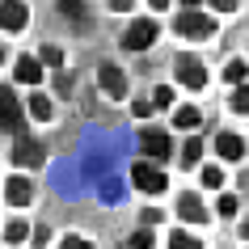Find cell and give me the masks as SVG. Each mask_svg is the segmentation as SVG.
Here are the masks:
<instances>
[{
    "label": "cell",
    "mask_w": 249,
    "mask_h": 249,
    "mask_svg": "<svg viewBox=\"0 0 249 249\" xmlns=\"http://www.w3.org/2000/svg\"><path fill=\"white\" fill-rule=\"evenodd\" d=\"M173 30H178V34H186V38H207L211 30H215V21H211V17H203V13H195V9H186V13L173 17Z\"/></svg>",
    "instance_id": "5b68a950"
},
{
    "label": "cell",
    "mask_w": 249,
    "mask_h": 249,
    "mask_svg": "<svg viewBox=\"0 0 249 249\" xmlns=\"http://www.w3.org/2000/svg\"><path fill=\"white\" fill-rule=\"evenodd\" d=\"M198 152H203V144H198V140H190V144L182 148V165H198Z\"/></svg>",
    "instance_id": "e0dca14e"
},
{
    "label": "cell",
    "mask_w": 249,
    "mask_h": 249,
    "mask_svg": "<svg viewBox=\"0 0 249 249\" xmlns=\"http://www.w3.org/2000/svg\"><path fill=\"white\" fill-rule=\"evenodd\" d=\"M4 236H9V241H26V236H30V224H26V220H9Z\"/></svg>",
    "instance_id": "2e32d148"
},
{
    "label": "cell",
    "mask_w": 249,
    "mask_h": 249,
    "mask_svg": "<svg viewBox=\"0 0 249 249\" xmlns=\"http://www.w3.org/2000/svg\"><path fill=\"white\" fill-rule=\"evenodd\" d=\"M42 64L59 68V64H64V51H59V47H42Z\"/></svg>",
    "instance_id": "ffe728a7"
},
{
    "label": "cell",
    "mask_w": 249,
    "mask_h": 249,
    "mask_svg": "<svg viewBox=\"0 0 249 249\" xmlns=\"http://www.w3.org/2000/svg\"><path fill=\"white\" fill-rule=\"evenodd\" d=\"M17 80H21V85H38L42 80V64L30 59V55H21V59H17Z\"/></svg>",
    "instance_id": "4fadbf2b"
},
{
    "label": "cell",
    "mask_w": 249,
    "mask_h": 249,
    "mask_svg": "<svg viewBox=\"0 0 249 249\" xmlns=\"http://www.w3.org/2000/svg\"><path fill=\"white\" fill-rule=\"evenodd\" d=\"M131 249H152V232H148V228H140V232L131 236Z\"/></svg>",
    "instance_id": "44dd1931"
},
{
    "label": "cell",
    "mask_w": 249,
    "mask_h": 249,
    "mask_svg": "<svg viewBox=\"0 0 249 249\" xmlns=\"http://www.w3.org/2000/svg\"><path fill=\"white\" fill-rule=\"evenodd\" d=\"M0 30H9V34H17V30H26V4H0Z\"/></svg>",
    "instance_id": "ba28073f"
},
{
    "label": "cell",
    "mask_w": 249,
    "mask_h": 249,
    "mask_svg": "<svg viewBox=\"0 0 249 249\" xmlns=\"http://www.w3.org/2000/svg\"><path fill=\"white\" fill-rule=\"evenodd\" d=\"M241 232H245V241H249V220H245V228H241Z\"/></svg>",
    "instance_id": "f1b7e54d"
},
{
    "label": "cell",
    "mask_w": 249,
    "mask_h": 249,
    "mask_svg": "<svg viewBox=\"0 0 249 249\" xmlns=\"http://www.w3.org/2000/svg\"><path fill=\"white\" fill-rule=\"evenodd\" d=\"M232 110H241V114L249 110V85H241V89L232 93Z\"/></svg>",
    "instance_id": "d6986e66"
},
{
    "label": "cell",
    "mask_w": 249,
    "mask_h": 249,
    "mask_svg": "<svg viewBox=\"0 0 249 249\" xmlns=\"http://www.w3.org/2000/svg\"><path fill=\"white\" fill-rule=\"evenodd\" d=\"M59 249H93V245H89V241H76V236H68V241H64Z\"/></svg>",
    "instance_id": "484cf974"
},
{
    "label": "cell",
    "mask_w": 249,
    "mask_h": 249,
    "mask_svg": "<svg viewBox=\"0 0 249 249\" xmlns=\"http://www.w3.org/2000/svg\"><path fill=\"white\" fill-rule=\"evenodd\" d=\"M152 114V102H135V118H148Z\"/></svg>",
    "instance_id": "83f0119b"
},
{
    "label": "cell",
    "mask_w": 249,
    "mask_h": 249,
    "mask_svg": "<svg viewBox=\"0 0 249 249\" xmlns=\"http://www.w3.org/2000/svg\"><path fill=\"white\" fill-rule=\"evenodd\" d=\"M152 42H157V21H148V17H135L131 26H127V34H123V47L127 51H144Z\"/></svg>",
    "instance_id": "277c9868"
},
{
    "label": "cell",
    "mask_w": 249,
    "mask_h": 249,
    "mask_svg": "<svg viewBox=\"0 0 249 249\" xmlns=\"http://www.w3.org/2000/svg\"><path fill=\"white\" fill-rule=\"evenodd\" d=\"M224 76H228V80H241V76H245V64H241V59H232V64L224 68Z\"/></svg>",
    "instance_id": "7402d4cb"
},
{
    "label": "cell",
    "mask_w": 249,
    "mask_h": 249,
    "mask_svg": "<svg viewBox=\"0 0 249 249\" xmlns=\"http://www.w3.org/2000/svg\"><path fill=\"white\" fill-rule=\"evenodd\" d=\"M13 160H17V165H38V160H42V148L34 144V140H30V135H17Z\"/></svg>",
    "instance_id": "30bf717a"
},
{
    "label": "cell",
    "mask_w": 249,
    "mask_h": 249,
    "mask_svg": "<svg viewBox=\"0 0 249 249\" xmlns=\"http://www.w3.org/2000/svg\"><path fill=\"white\" fill-rule=\"evenodd\" d=\"M140 148H144L148 160H165L173 152V144H169V135H165V131H144V135H140Z\"/></svg>",
    "instance_id": "8992f818"
},
{
    "label": "cell",
    "mask_w": 249,
    "mask_h": 249,
    "mask_svg": "<svg viewBox=\"0 0 249 249\" xmlns=\"http://www.w3.org/2000/svg\"><path fill=\"white\" fill-rule=\"evenodd\" d=\"M178 85H186V89H207V68L198 64L190 51H178Z\"/></svg>",
    "instance_id": "6da1fadb"
},
{
    "label": "cell",
    "mask_w": 249,
    "mask_h": 249,
    "mask_svg": "<svg viewBox=\"0 0 249 249\" xmlns=\"http://www.w3.org/2000/svg\"><path fill=\"white\" fill-rule=\"evenodd\" d=\"M203 182H207V186H220V182H224V173L215 169V165H207V169H203Z\"/></svg>",
    "instance_id": "603a6c76"
},
{
    "label": "cell",
    "mask_w": 249,
    "mask_h": 249,
    "mask_svg": "<svg viewBox=\"0 0 249 249\" xmlns=\"http://www.w3.org/2000/svg\"><path fill=\"white\" fill-rule=\"evenodd\" d=\"M173 123H178V127H198V110H195V106H178Z\"/></svg>",
    "instance_id": "9a60e30c"
},
{
    "label": "cell",
    "mask_w": 249,
    "mask_h": 249,
    "mask_svg": "<svg viewBox=\"0 0 249 249\" xmlns=\"http://www.w3.org/2000/svg\"><path fill=\"white\" fill-rule=\"evenodd\" d=\"M30 114H34V118H51V102H47V93H34V97H30Z\"/></svg>",
    "instance_id": "5bb4252c"
},
{
    "label": "cell",
    "mask_w": 249,
    "mask_h": 249,
    "mask_svg": "<svg viewBox=\"0 0 249 249\" xmlns=\"http://www.w3.org/2000/svg\"><path fill=\"white\" fill-rule=\"evenodd\" d=\"M55 89H59V93H64V97H68V93H72V80H68L64 72H59V76H55Z\"/></svg>",
    "instance_id": "d4e9b609"
},
{
    "label": "cell",
    "mask_w": 249,
    "mask_h": 249,
    "mask_svg": "<svg viewBox=\"0 0 249 249\" xmlns=\"http://www.w3.org/2000/svg\"><path fill=\"white\" fill-rule=\"evenodd\" d=\"M232 211H236V198L224 195V198H220V215H232Z\"/></svg>",
    "instance_id": "cb8c5ba5"
},
{
    "label": "cell",
    "mask_w": 249,
    "mask_h": 249,
    "mask_svg": "<svg viewBox=\"0 0 249 249\" xmlns=\"http://www.w3.org/2000/svg\"><path fill=\"white\" fill-rule=\"evenodd\" d=\"M0 127L13 135H26L21 131V102H17V93L9 85H0Z\"/></svg>",
    "instance_id": "3957f363"
},
{
    "label": "cell",
    "mask_w": 249,
    "mask_h": 249,
    "mask_svg": "<svg viewBox=\"0 0 249 249\" xmlns=\"http://www.w3.org/2000/svg\"><path fill=\"white\" fill-rule=\"evenodd\" d=\"M215 152H220L224 160H241V157H245V140L232 135V131H224L220 140H215Z\"/></svg>",
    "instance_id": "9c48e42d"
},
{
    "label": "cell",
    "mask_w": 249,
    "mask_h": 249,
    "mask_svg": "<svg viewBox=\"0 0 249 249\" xmlns=\"http://www.w3.org/2000/svg\"><path fill=\"white\" fill-rule=\"evenodd\" d=\"M178 215H182V220H190V224H203V220H207V211H203L198 195H182V198H178Z\"/></svg>",
    "instance_id": "7c38bea8"
},
{
    "label": "cell",
    "mask_w": 249,
    "mask_h": 249,
    "mask_svg": "<svg viewBox=\"0 0 249 249\" xmlns=\"http://www.w3.org/2000/svg\"><path fill=\"white\" fill-rule=\"evenodd\" d=\"M97 80H102V93H106V97H114V102L127 93V80H123V72H118L114 64H102V68H97Z\"/></svg>",
    "instance_id": "52a82bcc"
},
{
    "label": "cell",
    "mask_w": 249,
    "mask_h": 249,
    "mask_svg": "<svg viewBox=\"0 0 249 249\" xmlns=\"http://www.w3.org/2000/svg\"><path fill=\"white\" fill-rule=\"evenodd\" d=\"M4 198H9L13 207H26L30 198H34V190H30L26 178H9V186H4Z\"/></svg>",
    "instance_id": "8fae6325"
},
{
    "label": "cell",
    "mask_w": 249,
    "mask_h": 249,
    "mask_svg": "<svg viewBox=\"0 0 249 249\" xmlns=\"http://www.w3.org/2000/svg\"><path fill=\"white\" fill-rule=\"evenodd\" d=\"M169 249H198V241H195V236H186V232H173L169 236Z\"/></svg>",
    "instance_id": "ac0fdd59"
},
{
    "label": "cell",
    "mask_w": 249,
    "mask_h": 249,
    "mask_svg": "<svg viewBox=\"0 0 249 249\" xmlns=\"http://www.w3.org/2000/svg\"><path fill=\"white\" fill-rule=\"evenodd\" d=\"M131 182L144 190V195H160L165 186H169V178L152 165V160H135V169H131Z\"/></svg>",
    "instance_id": "7a4b0ae2"
},
{
    "label": "cell",
    "mask_w": 249,
    "mask_h": 249,
    "mask_svg": "<svg viewBox=\"0 0 249 249\" xmlns=\"http://www.w3.org/2000/svg\"><path fill=\"white\" fill-rule=\"evenodd\" d=\"M152 102H157V106H169V102H173V89H157V97H152Z\"/></svg>",
    "instance_id": "4316f807"
}]
</instances>
